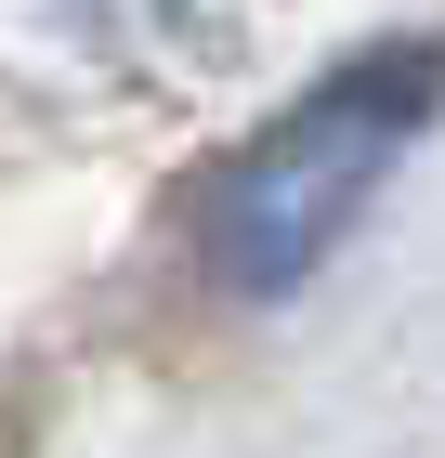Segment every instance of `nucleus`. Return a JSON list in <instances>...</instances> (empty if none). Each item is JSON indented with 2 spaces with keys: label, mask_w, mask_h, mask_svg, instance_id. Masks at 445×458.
Segmentation results:
<instances>
[{
  "label": "nucleus",
  "mask_w": 445,
  "mask_h": 458,
  "mask_svg": "<svg viewBox=\"0 0 445 458\" xmlns=\"http://www.w3.org/2000/svg\"><path fill=\"white\" fill-rule=\"evenodd\" d=\"M432 92H445V53L406 39V53H354V66L314 79L275 131H249V157L223 171V197H210V276L236 288V301L302 288L314 262L354 236V210L393 183V157L419 144Z\"/></svg>",
  "instance_id": "nucleus-1"
}]
</instances>
